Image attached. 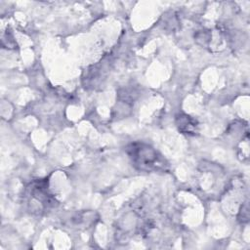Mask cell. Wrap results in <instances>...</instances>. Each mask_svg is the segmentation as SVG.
<instances>
[{
  "instance_id": "cell-1",
  "label": "cell",
  "mask_w": 250,
  "mask_h": 250,
  "mask_svg": "<svg viewBox=\"0 0 250 250\" xmlns=\"http://www.w3.org/2000/svg\"><path fill=\"white\" fill-rule=\"evenodd\" d=\"M126 152L133 165L139 170L151 171L163 166L156 150L145 143L136 142L130 144L126 147Z\"/></svg>"
},
{
  "instance_id": "cell-2",
  "label": "cell",
  "mask_w": 250,
  "mask_h": 250,
  "mask_svg": "<svg viewBox=\"0 0 250 250\" xmlns=\"http://www.w3.org/2000/svg\"><path fill=\"white\" fill-rule=\"evenodd\" d=\"M176 125L180 132L188 135H194L197 129V122L195 119L187 114H179L176 117Z\"/></svg>"
}]
</instances>
